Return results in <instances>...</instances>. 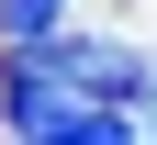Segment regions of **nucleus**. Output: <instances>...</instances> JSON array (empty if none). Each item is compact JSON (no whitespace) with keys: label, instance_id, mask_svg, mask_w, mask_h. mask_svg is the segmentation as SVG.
<instances>
[{"label":"nucleus","instance_id":"nucleus-1","mask_svg":"<svg viewBox=\"0 0 157 145\" xmlns=\"http://www.w3.org/2000/svg\"><path fill=\"white\" fill-rule=\"evenodd\" d=\"M56 23H67V0H0V45H34Z\"/></svg>","mask_w":157,"mask_h":145}]
</instances>
